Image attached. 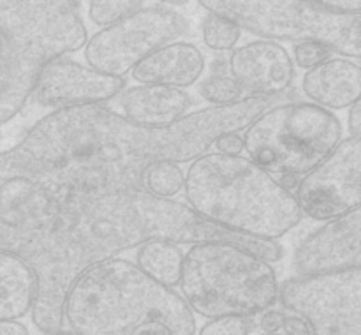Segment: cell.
I'll list each match as a JSON object with an SVG mask.
<instances>
[{"mask_svg":"<svg viewBox=\"0 0 361 335\" xmlns=\"http://www.w3.org/2000/svg\"><path fill=\"white\" fill-rule=\"evenodd\" d=\"M271 106V99L245 95L166 127L140 126L106 106L56 109L37 120L18 147L66 193L143 189L152 166L196 161L222 134L242 133Z\"/></svg>","mask_w":361,"mask_h":335,"instance_id":"1","label":"cell"},{"mask_svg":"<svg viewBox=\"0 0 361 335\" xmlns=\"http://www.w3.org/2000/svg\"><path fill=\"white\" fill-rule=\"evenodd\" d=\"M154 240L176 245L231 243L268 263L282 257L279 242L233 233L197 215L189 205L145 189L71 190L56 226L27 260L37 279L32 323L42 335L62 334L63 302L76 279L94 264Z\"/></svg>","mask_w":361,"mask_h":335,"instance_id":"2","label":"cell"},{"mask_svg":"<svg viewBox=\"0 0 361 335\" xmlns=\"http://www.w3.org/2000/svg\"><path fill=\"white\" fill-rule=\"evenodd\" d=\"M74 335H196L194 312L173 288L123 257L94 264L76 279L63 302Z\"/></svg>","mask_w":361,"mask_h":335,"instance_id":"3","label":"cell"},{"mask_svg":"<svg viewBox=\"0 0 361 335\" xmlns=\"http://www.w3.org/2000/svg\"><path fill=\"white\" fill-rule=\"evenodd\" d=\"M183 190L197 215L252 238L277 242L303 217L295 194L245 155L207 152L190 162Z\"/></svg>","mask_w":361,"mask_h":335,"instance_id":"4","label":"cell"},{"mask_svg":"<svg viewBox=\"0 0 361 335\" xmlns=\"http://www.w3.org/2000/svg\"><path fill=\"white\" fill-rule=\"evenodd\" d=\"M78 7V2L0 0V32L7 39L0 60V127L32 99L51 60L85 48L88 35Z\"/></svg>","mask_w":361,"mask_h":335,"instance_id":"5","label":"cell"},{"mask_svg":"<svg viewBox=\"0 0 361 335\" xmlns=\"http://www.w3.org/2000/svg\"><path fill=\"white\" fill-rule=\"evenodd\" d=\"M180 289L194 314L217 319L274 309L281 286L263 257L231 243H197L183 254Z\"/></svg>","mask_w":361,"mask_h":335,"instance_id":"6","label":"cell"},{"mask_svg":"<svg viewBox=\"0 0 361 335\" xmlns=\"http://www.w3.org/2000/svg\"><path fill=\"white\" fill-rule=\"evenodd\" d=\"M341 140V120L312 102L271 106L243 130L247 157L291 193Z\"/></svg>","mask_w":361,"mask_h":335,"instance_id":"7","label":"cell"},{"mask_svg":"<svg viewBox=\"0 0 361 335\" xmlns=\"http://www.w3.org/2000/svg\"><path fill=\"white\" fill-rule=\"evenodd\" d=\"M200 6L264 41L317 42L342 59H361V13L303 0H207Z\"/></svg>","mask_w":361,"mask_h":335,"instance_id":"8","label":"cell"},{"mask_svg":"<svg viewBox=\"0 0 361 335\" xmlns=\"http://www.w3.org/2000/svg\"><path fill=\"white\" fill-rule=\"evenodd\" d=\"M66 194L18 145L0 152V250L27 261L56 226Z\"/></svg>","mask_w":361,"mask_h":335,"instance_id":"9","label":"cell"},{"mask_svg":"<svg viewBox=\"0 0 361 335\" xmlns=\"http://www.w3.org/2000/svg\"><path fill=\"white\" fill-rule=\"evenodd\" d=\"M189 30V21L166 6L141 7L122 21L95 32L85 44V59L95 71L123 78L148 55Z\"/></svg>","mask_w":361,"mask_h":335,"instance_id":"10","label":"cell"},{"mask_svg":"<svg viewBox=\"0 0 361 335\" xmlns=\"http://www.w3.org/2000/svg\"><path fill=\"white\" fill-rule=\"evenodd\" d=\"M279 300L309 323L312 335H361V268L293 277Z\"/></svg>","mask_w":361,"mask_h":335,"instance_id":"11","label":"cell"},{"mask_svg":"<svg viewBox=\"0 0 361 335\" xmlns=\"http://www.w3.org/2000/svg\"><path fill=\"white\" fill-rule=\"evenodd\" d=\"M295 197L302 215L330 222L361 205V138H348L300 178Z\"/></svg>","mask_w":361,"mask_h":335,"instance_id":"12","label":"cell"},{"mask_svg":"<svg viewBox=\"0 0 361 335\" xmlns=\"http://www.w3.org/2000/svg\"><path fill=\"white\" fill-rule=\"evenodd\" d=\"M126 90L123 78L109 76L67 56L51 60L42 69L32 99L42 108L69 109L102 106Z\"/></svg>","mask_w":361,"mask_h":335,"instance_id":"13","label":"cell"},{"mask_svg":"<svg viewBox=\"0 0 361 335\" xmlns=\"http://www.w3.org/2000/svg\"><path fill=\"white\" fill-rule=\"evenodd\" d=\"M293 264L300 275L361 268V205L309 233L296 247Z\"/></svg>","mask_w":361,"mask_h":335,"instance_id":"14","label":"cell"},{"mask_svg":"<svg viewBox=\"0 0 361 335\" xmlns=\"http://www.w3.org/2000/svg\"><path fill=\"white\" fill-rule=\"evenodd\" d=\"M228 71L247 97H279L295 80V63L288 49L264 39L233 49Z\"/></svg>","mask_w":361,"mask_h":335,"instance_id":"15","label":"cell"},{"mask_svg":"<svg viewBox=\"0 0 361 335\" xmlns=\"http://www.w3.org/2000/svg\"><path fill=\"white\" fill-rule=\"evenodd\" d=\"M204 73V56L197 46L175 41L155 49L133 69L137 85L183 88L196 83Z\"/></svg>","mask_w":361,"mask_h":335,"instance_id":"16","label":"cell"},{"mask_svg":"<svg viewBox=\"0 0 361 335\" xmlns=\"http://www.w3.org/2000/svg\"><path fill=\"white\" fill-rule=\"evenodd\" d=\"M122 115L147 127H166L189 113L192 97L185 90L159 85H136L118 95Z\"/></svg>","mask_w":361,"mask_h":335,"instance_id":"17","label":"cell"},{"mask_svg":"<svg viewBox=\"0 0 361 335\" xmlns=\"http://www.w3.org/2000/svg\"><path fill=\"white\" fill-rule=\"evenodd\" d=\"M303 94L324 109L351 108L361 97V67L348 59H328L307 71Z\"/></svg>","mask_w":361,"mask_h":335,"instance_id":"18","label":"cell"},{"mask_svg":"<svg viewBox=\"0 0 361 335\" xmlns=\"http://www.w3.org/2000/svg\"><path fill=\"white\" fill-rule=\"evenodd\" d=\"M37 293V279L20 256L0 250V321L21 319L30 314Z\"/></svg>","mask_w":361,"mask_h":335,"instance_id":"19","label":"cell"},{"mask_svg":"<svg viewBox=\"0 0 361 335\" xmlns=\"http://www.w3.org/2000/svg\"><path fill=\"white\" fill-rule=\"evenodd\" d=\"M136 264L148 277L175 289L182 277L183 252L176 243L154 240L137 249Z\"/></svg>","mask_w":361,"mask_h":335,"instance_id":"20","label":"cell"},{"mask_svg":"<svg viewBox=\"0 0 361 335\" xmlns=\"http://www.w3.org/2000/svg\"><path fill=\"white\" fill-rule=\"evenodd\" d=\"M183 183H185V173L178 164L161 162V164L152 166L145 173L143 189L154 196L173 200V196H176L183 189Z\"/></svg>","mask_w":361,"mask_h":335,"instance_id":"21","label":"cell"},{"mask_svg":"<svg viewBox=\"0 0 361 335\" xmlns=\"http://www.w3.org/2000/svg\"><path fill=\"white\" fill-rule=\"evenodd\" d=\"M204 44L215 51H228L236 46L242 37V28L235 21L215 13H207L201 23Z\"/></svg>","mask_w":361,"mask_h":335,"instance_id":"22","label":"cell"},{"mask_svg":"<svg viewBox=\"0 0 361 335\" xmlns=\"http://www.w3.org/2000/svg\"><path fill=\"white\" fill-rule=\"evenodd\" d=\"M200 95L212 106H229L243 99V90L229 74H212L200 83Z\"/></svg>","mask_w":361,"mask_h":335,"instance_id":"23","label":"cell"},{"mask_svg":"<svg viewBox=\"0 0 361 335\" xmlns=\"http://www.w3.org/2000/svg\"><path fill=\"white\" fill-rule=\"evenodd\" d=\"M143 4L136 2V0H104V2H90L88 4V16L99 27H109L123 18L130 16L141 9Z\"/></svg>","mask_w":361,"mask_h":335,"instance_id":"24","label":"cell"},{"mask_svg":"<svg viewBox=\"0 0 361 335\" xmlns=\"http://www.w3.org/2000/svg\"><path fill=\"white\" fill-rule=\"evenodd\" d=\"M252 331V317L228 316L210 319L196 335H250Z\"/></svg>","mask_w":361,"mask_h":335,"instance_id":"25","label":"cell"},{"mask_svg":"<svg viewBox=\"0 0 361 335\" xmlns=\"http://www.w3.org/2000/svg\"><path fill=\"white\" fill-rule=\"evenodd\" d=\"M293 56H295L296 66L310 71L331 59V51L324 48L323 44H317V42H296L293 46Z\"/></svg>","mask_w":361,"mask_h":335,"instance_id":"26","label":"cell"},{"mask_svg":"<svg viewBox=\"0 0 361 335\" xmlns=\"http://www.w3.org/2000/svg\"><path fill=\"white\" fill-rule=\"evenodd\" d=\"M284 317H286L284 310H279V309L264 310L263 314H259V321H257L261 334L264 335L281 334L282 324H284Z\"/></svg>","mask_w":361,"mask_h":335,"instance_id":"27","label":"cell"},{"mask_svg":"<svg viewBox=\"0 0 361 335\" xmlns=\"http://www.w3.org/2000/svg\"><path fill=\"white\" fill-rule=\"evenodd\" d=\"M215 147H217L219 154L224 155H242V152L245 150L243 136H240V133L222 134V136L215 141Z\"/></svg>","mask_w":361,"mask_h":335,"instance_id":"28","label":"cell"},{"mask_svg":"<svg viewBox=\"0 0 361 335\" xmlns=\"http://www.w3.org/2000/svg\"><path fill=\"white\" fill-rule=\"evenodd\" d=\"M282 335H312L309 323L302 316L293 312H286L284 324H282Z\"/></svg>","mask_w":361,"mask_h":335,"instance_id":"29","label":"cell"},{"mask_svg":"<svg viewBox=\"0 0 361 335\" xmlns=\"http://www.w3.org/2000/svg\"><path fill=\"white\" fill-rule=\"evenodd\" d=\"M348 126L353 138H361V97L349 108Z\"/></svg>","mask_w":361,"mask_h":335,"instance_id":"30","label":"cell"},{"mask_svg":"<svg viewBox=\"0 0 361 335\" xmlns=\"http://www.w3.org/2000/svg\"><path fill=\"white\" fill-rule=\"evenodd\" d=\"M0 335H30V331L20 319H11L0 321Z\"/></svg>","mask_w":361,"mask_h":335,"instance_id":"31","label":"cell"},{"mask_svg":"<svg viewBox=\"0 0 361 335\" xmlns=\"http://www.w3.org/2000/svg\"><path fill=\"white\" fill-rule=\"evenodd\" d=\"M6 48H7V39H6V35L0 32V60H2L4 53H6Z\"/></svg>","mask_w":361,"mask_h":335,"instance_id":"32","label":"cell"},{"mask_svg":"<svg viewBox=\"0 0 361 335\" xmlns=\"http://www.w3.org/2000/svg\"><path fill=\"white\" fill-rule=\"evenodd\" d=\"M259 335H264V334H259ZM277 335H282V334H277Z\"/></svg>","mask_w":361,"mask_h":335,"instance_id":"33","label":"cell"}]
</instances>
